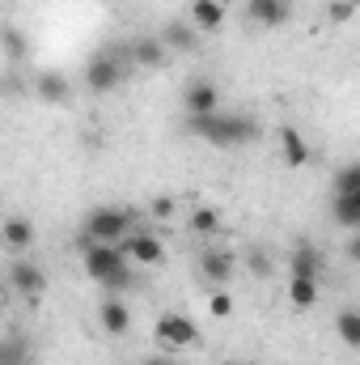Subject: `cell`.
<instances>
[{
    "instance_id": "28",
    "label": "cell",
    "mask_w": 360,
    "mask_h": 365,
    "mask_svg": "<svg viewBox=\"0 0 360 365\" xmlns=\"http://www.w3.org/2000/svg\"><path fill=\"white\" fill-rule=\"evenodd\" d=\"M250 272H255V276H268L271 272V259L263 255V251H255V255H250Z\"/></svg>"
},
{
    "instance_id": "11",
    "label": "cell",
    "mask_w": 360,
    "mask_h": 365,
    "mask_svg": "<svg viewBox=\"0 0 360 365\" xmlns=\"http://www.w3.org/2000/svg\"><path fill=\"white\" fill-rule=\"evenodd\" d=\"M97 323H102L106 336H127V331H132V310H127V302H123L119 293H110V297L102 302V310H97Z\"/></svg>"
},
{
    "instance_id": "14",
    "label": "cell",
    "mask_w": 360,
    "mask_h": 365,
    "mask_svg": "<svg viewBox=\"0 0 360 365\" xmlns=\"http://www.w3.org/2000/svg\"><path fill=\"white\" fill-rule=\"evenodd\" d=\"M0 242L9 247V251H30L34 247V225L26 221V217H4V225H0Z\"/></svg>"
},
{
    "instance_id": "12",
    "label": "cell",
    "mask_w": 360,
    "mask_h": 365,
    "mask_svg": "<svg viewBox=\"0 0 360 365\" xmlns=\"http://www.w3.org/2000/svg\"><path fill=\"white\" fill-rule=\"evenodd\" d=\"M166 47H162V38L157 34H140V38H132L127 43V60L132 64H140V68H162L166 64Z\"/></svg>"
},
{
    "instance_id": "27",
    "label": "cell",
    "mask_w": 360,
    "mask_h": 365,
    "mask_svg": "<svg viewBox=\"0 0 360 365\" xmlns=\"http://www.w3.org/2000/svg\"><path fill=\"white\" fill-rule=\"evenodd\" d=\"M149 212H153L157 221H170V217H174V200H170V195H157V200L149 204Z\"/></svg>"
},
{
    "instance_id": "16",
    "label": "cell",
    "mask_w": 360,
    "mask_h": 365,
    "mask_svg": "<svg viewBox=\"0 0 360 365\" xmlns=\"http://www.w3.org/2000/svg\"><path fill=\"white\" fill-rule=\"evenodd\" d=\"M157 38H162L166 51H182V56H186V51H199V34H195L186 21H170Z\"/></svg>"
},
{
    "instance_id": "24",
    "label": "cell",
    "mask_w": 360,
    "mask_h": 365,
    "mask_svg": "<svg viewBox=\"0 0 360 365\" xmlns=\"http://www.w3.org/2000/svg\"><path fill=\"white\" fill-rule=\"evenodd\" d=\"M352 191H360V166L356 162H348V166L335 170V195H352Z\"/></svg>"
},
{
    "instance_id": "1",
    "label": "cell",
    "mask_w": 360,
    "mask_h": 365,
    "mask_svg": "<svg viewBox=\"0 0 360 365\" xmlns=\"http://www.w3.org/2000/svg\"><path fill=\"white\" fill-rule=\"evenodd\" d=\"M186 132L208 140L212 149H242L259 140V123L238 110H212V115H186Z\"/></svg>"
},
{
    "instance_id": "20",
    "label": "cell",
    "mask_w": 360,
    "mask_h": 365,
    "mask_svg": "<svg viewBox=\"0 0 360 365\" xmlns=\"http://www.w3.org/2000/svg\"><path fill=\"white\" fill-rule=\"evenodd\" d=\"M38 98L51 102V106H64V102L73 98L68 77H64V73H43V77H38Z\"/></svg>"
},
{
    "instance_id": "5",
    "label": "cell",
    "mask_w": 360,
    "mask_h": 365,
    "mask_svg": "<svg viewBox=\"0 0 360 365\" xmlns=\"http://www.w3.org/2000/svg\"><path fill=\"white\" fill-rule=\"evenodd\" d=\"M153 336H157L162 349H195V344H199V327H195V319L182 314V310H166V314H157Z\"/></svg>"
},
{
    "instance_id": "17",
    "label": "cell",
    "mask_w": 360,
    "mask_h": 365,
    "mask_svg": "<svg viewBox=\"0 0 360 365\" xmlns=\"http://www.w3.org/2000/svg\"><path fill=\"white\" fill-rule=\"evenodd\" d=\"M280 153H284V162L297 170V166L309 162V140H305L297 128H284V132H280Z\"/></svg>"
},
{
    "instance_id": "6",
    "label": "cell",
    "mask_w": 360,
    "mask_h": 365,
    "mask_svg": "<svg viewBox=\"0 0 360 365\" xmlns=\"http://www.w3.org/2000/svg\"><path fill=\"white\" fill-rule=\"evenodd\" d=\"M115 247L123 251L127 264H140V268H157V264L166 259V247H162L157 234H140V230H132V234H123Z\"/></svg>"
},
{
    "instance_id": "22",
    "label": "cell",
    "mask_w": 360,
    "mask_h": 365,
    "mask_svg": "<svg viewBox=\"0 0 360 365\" xmlns=\"http://www.w3.org/2000/svg\"><path fill=\"white\" fill-rule=\"evenodd\" d=\"M335 327H339V340L348 344V349H360V310H339L335 314Z\"/></svg>"
},
{
    "instance_id": "21",
    "label": "cell",
    "mask_w": 360,
    "mask_h": 365,
    "mask_svg": "<svg viewBox=\"0 0 360 365\" xmlns=\"http://www.w3.org/2000/svg\"><path fill=\"white\" fill-rule=\"evenodd\" d=\"M335 221H339L344 230H360V191L335 195Z\"/></svg>"
},
{
    "instance_id": "10",
    "label": "cell",
    "mask_w": 360,
    "mask_h": 365,
    "mask_svg": "<svg viewBox=\"0 0 360 365\" xmlns=\"http://www.w3.org/2000/svg\"><path fill=\"white\" fill-rule=\"evenodd\" d=\"M182 106H186V115H212V110H221V90L208 77H195L182 90Z\"/></svg>"
},
{
    "instance_id": "26",
    "label": "cell",
    "mask_w": 360,
    "mask_h": 365,
    "mask_svg": "<svg viewBox=\"0 0 360 365\" xmlns=\"http://www.w3.org/2000/svg\"><path fill=\"white\" fill-rule=\"evenodd\" d=\"M356 9H360V4H348V0H331V4H327V17H331L335 26H344V21H352V17H356Z\"/></svg>"
},
{
    "instance_id": "30",
    "label": "cell",
    "mask_w": 360,
    "mask_h": 365,
    "mask_svg": "<svg viewBox=\"0 0 360 365\" xmlns=\"http://www.w3.org/2000/svg\"><path fill=\"white\" fill-rule=\"evenodd\" d=\"M348 4H360V0H348Z\"/></svg>"
},
{
    "instance_id": "15",
    "label": "cell",
    "mask_w": 360,
    "mask_h": 365,
    "mask_svg": "<svg viewBox=\"0 0 360 365\" xmlns=\"http://www.w3.org/2000/svg\"><path fill=\"white\" fill-rule=\"evenodd\" d=\"M288 272L292 276H314L322 272V255H318V247H309V242H297L292 251H288Z\"/></svg>"
},
{
    "instance_id": "23",
    "label": "cell",
    "mask_w": 360,
    "mask_h": 365,
    "mask_svg": "<svg viewBox=\"0 0 360 365\" xmlns=\"http://www.w3.org/2000/svg\"><path fill=\"white\" fill-rule=\"evenodd\" d=\"M186 225H191V234H203V238H208V234H216V230H221V212H216V208H208V204H203V208H191Z\"/></svg>"
},
{
    "instance_id": "29",
    "label": "cell",
    "mask_w": 360,
    "mask_h": 365,
    "mask_svg": "<svg viewBox=\"0 0 360 365\" xmlns=\"http://www.w3.org/2000/svg\"><path fill=\"white\" fill-rule=\"evenodd\" d=\"M144 365H174V361H166V357H149Z\"/></svg>"
},
{
    "instance_id": "2",
    "label": "cell",
    "mask_w": 360,
    "mask_h": 365,
    "mask_svg": "<svg viewBox=\"0 0 360 365\" xmlns=\"http://www.w3.org/2000/svg\"><path fill=\"white\" fill-rule=\"evenodd\" d=\"M81 268H85L90 280H97L110 293H123L132 284V268H127V259L115 242H85L81 247Z\"/></svg>"
},
{
    "instance_id": "4",
    "label": "cell",
    "mask_w": 360,
    "mask_h": 365,
    "mask_svg": "<svg viewBox=\"0 0 360 365\" xmlns=\"http://www.w3.org/2000/svg\"><path fill=\"white\" fill-rule=\"evenodd\" d=\"M136 225V212L132 208H119V204H102L85 212V242H119L123 234H132Z\"/></svg>"
},
{
    "instance_id": "3",
    "label": "cell",
    "mask_w": 360,
    "mask_h": 365,
    "mask_svg": "<svg viewBox=\"0 0 360 365\" xmlns=\"http://www.w3.org/2000/svg\"><path fill=\"white\" fill-rule=\"evenodd\" d=\"M127 68H132L127 43H123V51H119V47H106V51H97L93 60H85V86H90V93H110L127 81Z\"/></svg>"
},
{
    "instance_id": "25",
    "label": "cell",
    "mask_w": 360,
    "mask_h": 365,
    "mask_svg": "<svg viewBox=\"0 0 360 365\" xmlns=\"http://www.w3.org/2000/svg\"><path fill=\"white\" fill-rule=\"evenodd\" d=\"M208 314H212V319H229V314H233V297H229L225 289H216V293L208 297Z\"/></svg>"
},
{
    "instance_id": "8",
    "label": "cell",
    "mask_w": 360,
    "mask_h": 365,
    "mask_svg": "<svg viewBox=\"0 0 360 365\" xmlns=\"http://www.w3.org/2000/svg\"><path fill=\"white\" fill-rule=\"evenodd\" d=\"M9 284H13V293H21V297H43L47 293V272L38 268V264H30V259H13V268H9Z\"/></svg>"
},
{
    "instance_id": "13",
    "label": "cell",
    "mask_w": 360,
    "mask_h": 365,
    "mask_svg": "<svg viewBox=\"0 0 360 365\" xmlns=\"http://www.w3.org/2000/svg\"><path fill=\"white\" fill-rule=\"evenodd\" d=\"M246 13H250V21L255 26H284L288 21V13H292V4L288 0H246Z\"/></svg>"
},
{
    "instance_id": "7",
    "label": "cell",
    "mask_w": 360,
    "mask_h": 365,
    "mask_svg": "<svg viewBox=\"0 0 360 365\" xmlns=\"http://www.w3.org/2000/svg\"><path fill=\"white\" fill-rule=\"evenodd\" d=\"M199 272L208 284H216V289H225L233 272H238V255L233 251H225V247H208V251H199Z\"/></svg>"
},
{
    "instance_id": "31",
    "label": "cell",
    "mask_w": 360,
    "mask_h": 365,
    "mask_svg": "<svg viewBox=\"0 0 360 365\" xmlns=\"http://www.w3.org/2000/svg\"><path fill=\"white\" fill-rule=\"evenodd\" d=\"M221 365H229V361H221Z\"/></svg>"
},
{
    "instance_id": "19",
    "label": "cell",
    "mask_w": 360,
    "mask_h": 365,
    "mask_svg": "<svg viewBox=\"0 0 360 365\" xmlns=\"http://www.w3.org/2000/svg\"><path fill=\"white\" fill-rule=\"evenodd\" d=\"M34 361V344L26 336H0V365H30Z\"/></svg>"
},
{
    "instance_id": "18",
    "label": "cell",
    "mask_w": 360,
    "mask_h": 365,
    "mask_svg": "<svg viewBox=\"0 0 360 365\" xmlns=\"http://www.w3.org/2000/svg\"><path fill=\"white\" fill-rule=\"evenodd\" d=\"M288 306L292 310L318 306V280L314 276H288Z\"/></svg>"
},
{
    "instance_id": "9",
    "label": "cell",
    "mask_w": 360,
    "mask_h": 365,
    "mask_svg": "<svg viewBox=\"0 0 360 365\" xmlns=\"http://www.w3.org/2000/svg\"><path fill=\"white\" fill-rule=\"evenodd\" d=\"M186 26H191L195 34H216V30L225 26V0H191Z\"/></svg>"
}]
</instances>
